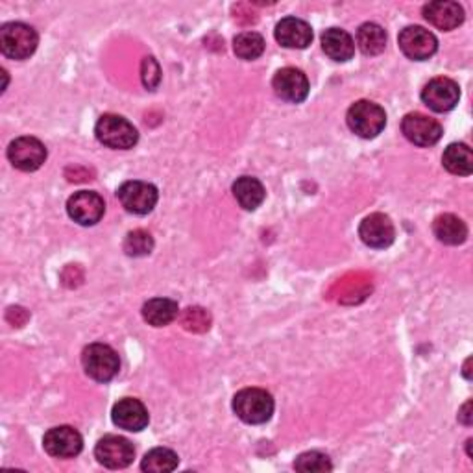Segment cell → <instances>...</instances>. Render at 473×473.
Instances as JSON below:
<instances>
[{
	"label": "cell",
	"mask_w": 473,
	"mask_h": 473,
	"mask_svg": "<svg viewBox=\"0 0 473 473\" xmlns=\"http://www.w3.org/2000/svg\"><path fill=\"white\" fill-rule=\"evenodd\" d=\"M233 50L241 60H257L265 52V39L257 32H242L233 39Z\"/></svg>",
	"instance_id": "obj_26"
},
{
	"label": "cell",
	"mask_w": 473,
	"mask_h": 473,
	"mask_svg": "<svg viewBox=\"0 0 473 473\" xmlns=\"http://www.w3.org/2000/svg\"><path fill=\"white\" fill-rule=\"evenodd\" d=\"M469 409H471V401H468V403L462 407L460 414H458V419H460V422H462L464 426H471V414H469Z\"/></svg>",
	"instance_id": "obj_31"
},
{
	"label": "cell",
	"mask_w": 473,
	"mask_h": 473,
	"mask_svg": "<svg viewBox=\"0 0 473 473\" xmlns=\"http://www.w3.org/2000/svg\"><path fill=\"white\" fill-rule=\"evenodd\" d=\"M433 233L442 244L458 246V244L466 242V239H468V226L457 215L446 213V215H440L435 219Z\"/></svg>",
	"instance_id": "obj_21"
},
{
	"label": "cell",
	"mask_w": 473,
	"mask_h": 473,
	"mask_svg": "<svg viewBox=\"0 0 473 473\" xmlns=\"http://www.w3.org/2000/svg\"><path fill=\"white\" fill-rule=\"evenodd\" d=\"M112 419L119 429H124L130 433H139L148 426L150 416H148V410L143 405V401H139L135 398H124L113 405Z\"/></svg>",
	"instance_id": "obj_15"
},
{
	"label": "cell",
	"mask_w": 473,
	"mask_h": 473,
	"mask_svg": "<svg viewBox=\"0 0 473 473\" xmlns=\"http://www.w3.org/2000/svg\"><path fill=\"white\" fill-rule=\"evenodd\" d=\"M94 135L96 139L108 148H115V150H128L133 148L139 141V132L135 130V126L121 117V115H102L94 126Z\"/></svg>",
	"instance_id": "obj_5"
},
{
	"label": "cell",
	"mask_w": 473,
	"mask_h": 473,
	"mask_svg": "<svg viewBox=\"0 0 473 473\" xmlns=\"http://www.w3.org/2000/svg\"><path fill=\"white\" fill-rule=\"evenodd\" d=\"M141 78H143L144 87H148V89H155L157 85H160V82H162V71H160V65L155 64L153 58H144V60H143Z\"/></svg>",
	"instance_id": "obj_29"
},
{
	"label": "cell",
	"mask_w": 473,
	"mask_h": 473,
	"mask_svg": "<svg viewBox=\"0 0 473 473\" xmlns=\"http://www.w3.org/2000/svg\"><path fill=\"white\" fill-rule=\"evenodd\" d=\"M357 44L362 54L379 56L387 46V32L376 23H364L357 30Z\"/></svg>",
	"instance_id": "obj_24"
},
{
	"label": "cell",
	"mask_w": 473,
	"mask_h": 473,
	"mask_svg": "<svg viewBox=\"0 0 473 473\" xmlns=\"http://www.w3.org/2000/svg\"><path fill=\"white\" fill-rule=\"evenodd\" d=\"M276 41L285 48L303 50L312 41V28L298 17H285L276 26Z\"/></svg>",
	"instance_id": "obj_18"
},
{
	"label": "cell",
	"mask_w": 473,
	"mask_h": 473,
	"mask_svg": "<svg viewBox=\"0 0 473 473\" xmlns=\"http://www.w3.org/2000/svg\"><path fill=\"white\" fill-rule=\"evenodd\" d=\"M322 48L333 62L344 64L355 54V41L346 30L330 28L322 34Z\"/></svg>",
	"instance_id": "obj_19"
},
{
	"label": "cell",
	"mask_w": 473,
	"mask_h": 473,
	"mask_svg": "<svg viewBox=\"0 0 473 473\" xmlns=\"http://www.w3.org/2000/svg\"><path fill=\"white\" fill-rule=\"evenodd\" d=\"M350 130L362 139H376L387 126V113L376 102L359 100L348 110Z\"/></svg>",
	"instance_id": "obj_2"
},
{
	"label": "cell",
	"mask_w": 473,
	"mask_h": 473,
	"mask_svg": "<svg viewBox=\"0 0 473 473\" xmlns=\"http://www.w3.org/2000/svg\"><path fill=\"white\" fill-rule=\"evenodd\" d=\"M460 98V89L457 82L449 78H433L422 91V100L429 110L435 113H448L451 112Z\"/></svg>",
	"instance_id": "obj_13"
},
{
	"label": "cell",
	"mask_w": 473,
	"mask_h": 473,
	"mask_svg": "<svg viewBox=\"0 0 473 473\" xmlns=\"http://www.w3.org/2000/svg\"><path fill=\"white\" fill-rule=\"evenodd\" d=\"M8 160L15 169L34 172L46 162V148L35 137H19L8 146Z\"/></svg>",
	"instance_id": "obj_10"
},
{
	"label": "cell",
	"mask_w": 473,
	"mask_h": 473,
	"mask_svg": "<svg viewBox=\"0 0 473 473\" xmlns=\"http://www.w3.org/2000/svg\"><path fill=\"white\" fill-rule=\"evenodd\" d=\"M117 198L128 213L148 215L155 207L157 198H160V192H157V189L148 182L133 180V182H126L119 187Z\"/></svg>",
	"instance_id": "obj_6"
},
{
	"label": "cell",
	"mask_w": 473,
	"mask_h": 473,
	"mask_svg": "<svg viewBox=\"0 0 473 473\" xmlns=\"http://www.w3.org/2000/svg\"><path fill=\"white\" fill-rule=\"evenodd\" d=\"M153 250V239L144 230L130 232L124 239V251L132 257H143L148 255Z\"/></svg>",
	"instance_id": "obj_28"
},
{
	"label": "cell",
	"mask_w": 473,
	"mask_h": 473,
	"mask_svg": "<svg viewBox=\"0 0 473 473\" xmlns=\"http://www.w3.org/2000/svg\"><path fill=\"white\" fill-rule=\"evenodd\" d=\"M183 326L187 330H198L196 326H200V330H207L209 328V314L200 309V307H192V309H187L185 314H183Z\"/></svg>",
	"instance_id": "obj_30"
},
{
	"label": "cell",
	"mask_w": 473,
	"mask_h": 473,
	"mask_svg": "<svg viewBox=\"0 0 473 473\" xmlns=\"http://www.w3.org/2000/svg\"><path fill=\"white\" fill-rule=\"evenodd\" d=\"M294 468L301 473H326L333 469V464L330 457L320 451H307L296 458Z\"/></svg>",
	"instance_id": "obj_27"
},
{
	"label": "cell",
	"mask_w": 473,
	"mask_h": 473,
	"mask_svg": "<svg viewBox=\"0 0 473 473\" xmlns=\"http://www.w3.org/2000/svg\"><path fill=\"white\" fill-rule=\"evenodd\" d=\"M67 213L80 226H94L106 213V203L94 191H78L67 202Z\"/></svg>",
	"instance_id": "obj_8"
},
{
	"label": "cell",
	"mask_w": 473,
	"mask_h": 473,
	"mask_svg": "<svg viewBox=\"0 0 473 473\" xmlns=\"http://www.w3.org/2000/svg\"><path fill=\"white\" fill-rule=\"evenodd\" d=\"M94 457L102 466L110 469H123L133 462L135 448L124 437L108 435L98 440L94 448Z\"/></svg>",
	"instance_id": "obj_9"
},
{
	"label": "cell",
	"mask_w": 473,
	"mask_h": 473,
	"mask_svg": "<svg viewBox=\"0 0 473 473\" xmlns=\"http://www.w3.org/2000/svg\"><path fill=\"white\" fill-rule=\"evenodd\" d=\"M82 364L85 374L98 383L112 381L121 370V359L117 351L112 346L102 342L89 344L84 350Z\"/></svg>",
	"instance_id": "obj_3"
},
{
	"label": "cell",
	"mask_w": 473,
	"mask_h": 473,
	"mask_svg": "<svg viewBox=\"0 0 473 473\" xmlns=\"http://www.w3.org/2000/svg\"><path fill=\"white\" fill-rule=\"evenodd\" d=\"M180 464L178 455L167 448H155L148 451L141 462V469L148 473H165L174 471Z\"/></svg>",
	"instance_id": "obj_25"
},
{
	"label": "cell",
	"mask_w": 473,
	"mask_h": 473,
	"mask_svg": "<svg viewBox=\"0 0 473 473\" xmlns=\"http://www.w3.org/2000/svg\"><path fill=\"white\" fill-rule=\"evenodd\" d=\"M424 19L435 28L449 32L464 23V10L458 3L440 0V3H429L424 6Z\"/></svg>",
	"instance_id": "obj_17"
},
{
	"label": "cell",
	"mask_w": 473,
	"mask_h": 473,
	"mask_svg": "<svg viewBox=\"0 0 473 473\" xmlns=\"http://www.w3.org/2000/svg\"><path fill=\"white\" fill-rule=\"evenodd\" d=\"M37 44V32L25 23H8L0 28V50L10 60H28Z\"/></svg>",
	"instance_id": "obj_4"
},
{
	"label": "cell",
	"mask_w": 473,
	"mask_h": 473,
	"mask_svg": "<svg viewBox=\"0 0 473 473\" xmlns=\"http://www.w3.org/2000/svg\"><path fill=\"white\" fill-rule=\"evenodd\" d=\"M272 87L281 100L291 103H301L309 96V80L300 69L294 67L280 69L274 74Z\"/></svg>",
	"instance_id": "obj_16"
},
{
	"label": "cell",
	"mask_w": 473,
	"mask_h": 473,
	"mask_svg": "<svg viewBox=\"0 0 473 473\" xmlns=\"http://www.w3.org/2000/svg\"><path fill=\"white\" fill-rule=\"evenodd\" d=\"M43 448L54 458H74L84 449V439L74 428L60 426L46 431L43 439Z\"/></svg>",
	"instance_id": "obj_11"
},
{
	"label": "cell",
	"mask_w": 473,
	"mask_h": 473,
	"mask_svg": "<svg viewBox=\"0 0 473 473\" xmlns=\"http://www.w3.org/2000/svg\"><path fill=\"white\" fill-rule=\"evenodd\" d=\"M403 135L416 146H433L442 137V126L435 119L422 113H409L401 121Z\"/></svg>",
	"instance_id": "obj_12"
},
{
	"label": "cell",
	"mask_w": 473,
	"mask_h": 473,
	"mask_svg": "<svg viewBox=\"0 0 473 473\" xmlns=\"http://www.w3.org/2000/svg\"><path fill=\"white\" fill-rule=\"evenodd\" d=\"M399 48L409 60L414 62H426L431 56H435V52L439 48V41L435 34L422 26H407L401 30L398 37Z\"/></svg>",
	"instance_id": "obj_7"
},
{
	"label": "cell",
	"mask_w": 473,
	"mask_h": 473,
	"mask_svg": "<svg viewBox=\"0 0 473 473\" xmlns=\"http://www.w3.org/2000/svg\"><path fill=\"white\" fill-rule=\"evenodd\" d=\"M233 412L244 424H267L274 414V399L262 389H244L233 398Z\"/></svg>",
	"instance_id": "obj_1"
},
{
	"label": "cell",
	"mask_w": 473,
	"mask_h": 473,
	"mask_svg": "<svg viewBox=\"0 0 473 473\" xmlns=\"http://www.w3.org/2000/svg\"><path fill=\"white\" fill-rule=\"evenodd\" d=\"M233 196L239 202V205L246 212H255V209L265 202V187L251 176H241L235 183H233Z\"/></svg>",
	"instance_id": "obj_22"
},
{
	"label": "cell",
	"mask_w": 473,
	"mask_h": 473,
	"mask_svg": "<svg viewBox=\"0 0 473 473\" xmlns=\"http://www.w3.org/2000/svg\"><path fill=\"white\" fill-rule=\"evenodd\" d=\"M442 165L455 176H469L473 171V153L464 143H453L444 150Z\"/></svg>",
	"instance_id": "obj_23"
},
{
	"label": "cell",
	"mask_w": 473,
	"mask_h": 473,
	"mask_svg": "<svg viewBox=\"0 0 473 473\" xmlns=\"http://www.w3.org/2000/svg\"><path fill=\"white\" fill-rule=\"evenodd\" d=\"M359 237L366 246L376 248V250H385L394 242L396 228L387 215L372 213L360 222Z\"/></svg>",
	"instance_id": "obj_14"
},
{
	"label": "cell",
	"mask_w": 473,
	"mask_h": 473,
	"mask_svg": "<svg viewBox=\"0 0 473 473\" xmlns=\"http://www.w3.org/2000/svg\"><path fill=\"white\" fill-rule=\"evenodd\" d=\"M178 303L169 298H152L143 305V319L153 328H163L178 319Z\"/></svg>",
	"instance_id": "obj_20"
}]
</instances>
